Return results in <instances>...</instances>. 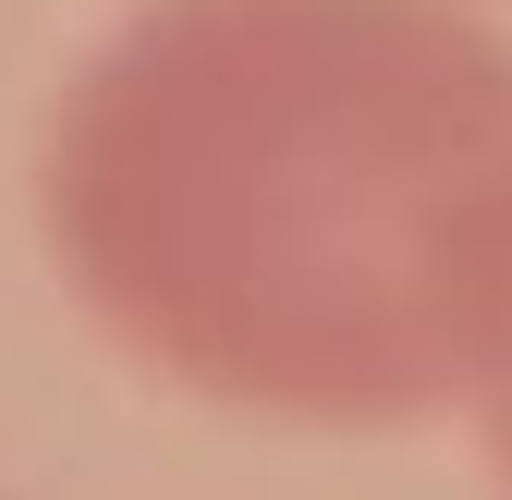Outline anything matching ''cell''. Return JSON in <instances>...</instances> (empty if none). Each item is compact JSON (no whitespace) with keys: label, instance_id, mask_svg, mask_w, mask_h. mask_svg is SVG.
I'll list each match as a JSON object with an SVG mask.
<instances>
[{"label":"cell","instance_id":"2","mask_svg":"<svg viewBox=\"0 0 512 500\" xmlns=\"http://www.w3.org/2000/svg\"><path fill=\"white\" fill-rule=\"evenodd\" d=\"M464 415L512 488V220H500V257H488V318H476V366H464Z\"/></svg>","mask_w":512,"mask_h":500},{"label":"cell","instance_id":"1","mask_svg":"<svg viewBox=\"0 0 512 500\" xmlns=\"http://www.w3.org/2000/svg\"><path fill=\"white\" fill-rule=\"evenodd\" d=\"M74 305L220 415L464 403L512 220V37L464 0H135L37 147Z\"/></svg>","mask_w":512,"mask_h":500}]
</instances>
